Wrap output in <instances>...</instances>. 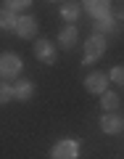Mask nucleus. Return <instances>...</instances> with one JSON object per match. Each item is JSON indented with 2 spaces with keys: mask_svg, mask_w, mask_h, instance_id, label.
<instances>
[{
  "mask_svg": "<svg viewBox=\"0 0 124 159\" xmlns=\"http://www.w3.org/2000/svg\"><path fill=\"white\" fill-rule=\"evenodd\" d=\"M106 34H95L92 32L90 37L85 40V56H82V66H90V64H95L98 58L106 56Z\"/></svg>",
  "mask_w": 124,
  "mask_h": 159,
  "instance_id": "nucleus-1",
  "label": "nucleus"
},
{
  "mask_svg": "<svg viewBox=\"0 0 124 159\" xmlns=\"http://www.w3.org/2000/svg\"><path fill=\"white\" fill-rule=\"evenodd\" d=\"M24 72V61L19 53H0V80H19Z\"/></svg>",
  "mask_w": 124,
  "mask_h": 159,
  "instance_id": "nucleus-2",
  "label": "nucleus"
},
{
  "mask_svg": "<svg viewBox=\"0 0 124 159\" xmlns=\"http://www.w3.org/2000/svg\"><path fill=\"white\" fill-rule=\"evenodd\" d=\"M79 154H82V143L77 138H61L50 148V159H79Z\"/></svg>",
  "mask_w": 124,
  "mask_h": 159,
  "instance_id": "nucleus-3",
  "label": "nucleus"
},
{
  "mask_svg": "<svg viewBox=\"0 0 124 159\" xmlns=\"http://www.w3.org/2000/svg\"><path fill=\"white\" fill-rule=\"evenodd\" d=\"M32 53H34V58H37L40 64H48V66H53V64H56V58H58V48H56V43H53V40H48V37L34 40Z\"/></svg>",
  "mask_w": 124,
  "mask_h": 159,
  "instance_id": "nucleus-4",
  "label": "nucleus"
},
{
  "mask_svg": "<svg viewBox=\"0 0 124 159\" xmlns=\"http://www.w3.org/2000/svg\"><path fill=\"white\" fill-rule=\"evenodd\" d=\"M108 74H103V72H90L85 77V90L87 93H92V96H103V93L108 90Z\"/></svg>",
  "mask_w": 124,
  "mask_h": 159,
  "instance_id": "nucleus-5",
  "label": "nucleus"
},
{
  "mask_svg": "<svg viewBox=\"0 0 124 159\" xmlns=\"http://www.w3.org/2000/svg\"><path fill=\"white\" fill-rule=\"evenodd\" d=\"M82 8H85L95 21H100V19H106V16L113 13V6L108 0H87V3H82Z\"/></svg>",
  "mask_w": 124,
  "mask_h": 159,
  "instance_id": "nucleus-6",
  "label": "nucleus"
},
{
  "mask_svg": "<svg viewBox=\"0 0 124 159\" xmlns=\"http://www.w3.org/2000/svg\"><path fill=\"white\" fill-rule=\"evenodd\" d=\"M37 29H40L37 27V19L27 13V16H19V24H16L13 32H16L21 40H34V37H37Z\"/></svg>",
  "mask_w": 124,
  "mask_h": 159,
  "instance_id": "nucleus-7",
  "label": "nucleus"
},
{
  "mask_svg": "<svg viewBox=\"0 0 124 159\" xmlns=\"http://www.w3.org/2000/svg\"><path fill=\"white\" fill-rule=\"evenodd\" d=\"M98 125H100V130L106 133V135H119V133L124 130V117H119L116 111H111V114H103Z\"/></svg>",
  "mask_w": 124,
  "mask_h": 159,
  "instance_id": "nucleus-8",
  "label": "nucleus"
},
{
  "mask_svg": "<svg viewBox=\"0 0 124 159\" xmlns=\"http://www.w3.org/2000/svg\"><path fill=\"white\" fill-rule=\"evenodd\" d=\"M77 43H79V29L74 27V24H66V27L61 29V34H58L61 51H71V48H77Z\"/></svg>",
  "mask_w": 124,
  "mask_h": 159,
  "instance_id": "nucleus-9",
  "label": "nucleus"
},
{
  "mask_svg": "<svg viewBox=\"0 0 124 159\" xmlns=\"http://www.w3.org/2000/svg\"><path fill=\"white\" fill-rule=\"evenodd\" d=\"M34 96V82L32 80H19L13 85V101H32Z\"/></svg>",
  "mask_w": 124,
  "mask_h": 159,
  "instance_id": "nucleus-10",
  "label": "nucleus"
},
{
  "mask_svg": "<svg viewBox=\"0 0 124 159\" xmlns=\"http://www.w3.org/2000/svg\"><path fill=\"white\" fill-rule=\"evenodd\" d=\"M119 106H122V98H119V93H116V90H106V93L100 96V109H103L106 114L116 111Z\"/></svg>",
  "mask_w": 124,
  "mask_h": 159,
  "instance_id": "nucleus-11",
  "label": "nucleus"
},
{
  "mask_svg": "<svg viewBox=\"0 0 124 159\" xmlns=\"http://www.w3.org/2000/svg\"><path fill=\"white\" fill-rule=\"evenodd\" d=\"M58 11H61V19L66 24H74L79 19V13H82V6H79V3H61Z\"/></svg>",
  "mask_w": 124,
  "mask_h": 159,
  "instance_id": "nucleus-12",
  "label": "nucleus"
},
{
  "mask_svg": "<svg viewBox=\"0 0 124 159\" xmlns=\"http://www.w3.org/2000/svg\"><path fill=\"white\" fill-rule=\"evenodd\" d=\"M19 24V13L8 11V8H0V29L3 32H13Z\"/></svg>",
  "mask_w": 124,
  "mask_h": 159,
  "instance_id": "nucleus-13",
  "label": "nucleus"
},
{
  "mask_svg": "<svg viewBox=\"0 0 124 159\" xmlns=\"http://www.w3.org/2000/svg\"><path fill=\"white\" fill-rule=\"evenodd\" d=\"M116 29V16H106V19H100V21H95V34H103V32H113Z\"/></svg>",
  "mask_w": 124,
  "mask_h": 159,
  "instance_id": "nucleus-14",
  "label": "nucleus"
},
{
  "mask_svg": "<svg viewBox=\"0 0 124 159\" xmlns=\"http://www.w3.org/2000/svg\"><path fill=\"white\" fill-rule=\"evenodd\" d=\"M108 80H111L113 85H119V88H124V64H116V66L108 72Z\"/></svg>",
  "mask_w": 124,
  "mask_h": 159,
  "instance_id": "nucleus-15",
  "label": "nucleus"
},
{
  "mask_svg": "<svg viewBox=\"0 0 124 159\" xmlns=\"http://www.w3.org/2000/svg\"><path fill=\"white\" fill-rule=\"evenodd\" d=\"M29 6H32V0H6V3H3V8H8V11H13V13L27 11Z\"/></svg>",
  "mask_w": 124,
  "mask_h": 159,
  "instance_id": "nucleus-16",
  "label": "nucleus"
},
{
  "mask_svg": "<svg viewBox=\"0 0 124 159\" xmlns=\"http://www.w3.org/2000/svg\"><path fill=\"white\" fill-rule=\"evenodd\" d=\"M11 101H13V85H8V82L0 80V106H6Z\"/></svg>",
  "mask_w": 124,
  "mask_h": 159,
  "instance_id": "nucleus-17",
  "label": "nucleus"
}]
</instances>
